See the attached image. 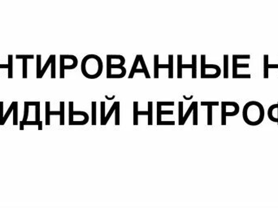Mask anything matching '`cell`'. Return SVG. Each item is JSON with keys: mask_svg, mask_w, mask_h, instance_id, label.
<instances>
[{"mask_svg": "<svg viewBox=\"0 0 278 208\" xmlns=\"http://www.w3.org/2000/svg\"><path fill=\"white\" fill-rule=\"evenodd\" d=\"M264 116V107L259 102L250 101L246 102L243 107V120L250 126L259 125L263 121Z\"/></svg>", "mask_w": 278, "mask_h": 208, "instance_id": "cell-1", "label": "cell"}, {"mask_svg": "<svg viewBox=\"0 0 278 208\" xmlns=\"http://www.w3.org/2000/svg\"><path fill=\"white\" fill-rule=\"evenodd\" d=\"M103 64L101 58L96 55H88L81 62V72L86 78L96 79L101 76Z\"/></svg>", "mask_w": 278, "mask_h": 208, "instance_id": "cell-2", "label": "cell"}, {"mask_svg": "<svg viewBox=\"0 0 278 208\" xmlns=\"http://www.w3.org/2000/svg\"><path fill=\"white\" fill-rule=\"evenodd\" d=\"M206 56L201 55V78L215 79L220 76L221 69L216 64H207Z\"/></svg>", "mask_w": 278, "mask_h": 208, "instance_id": "cell-3", "label": "cell"}, {"mask_svg": "<svg viewBox=\"0 0 278 208\" xmlns=\"http://www.w3.org/2000/svg\"><path fill=\"white\" fill-rule=\"evenodd\" d=\"M240 112V107L236 102H221V125H226L229 116H235Z\"/></svg>", "mask_w": 278, "mask_h": 208, "instance_id": "cell-4", "label": "cell"}, {"mask_svg": "<svg viewBox=\"0 0 278 208\" xmlns=\"http://www.w3.org/2000/svg\"><path fill=\"white\" fill-rule=\"evenodd\" d=\"M73 102H69V125H84L89 121V116L86 112L74 111Z\"/></svg>", "mask_w": 278, "mask_h": 208, "instance_id": "cell-5", "label": "cell"}, {"mask_svg": "<svg viewBox=\"0 0 278 208\" xmlns=\"http://www.w3.org/2000/svg\"><path fill=\"white\" fill-rule=\"evenodd\" d=\"M192 69V64H182V55L177 56V77L182 78V69Z\"/></svg>", "mask_w": 278, "mask_h": 208, "instance_id": "cell-6", "label": "cell"}, {"mask_svg": "<svg viewBox=\"0 0 278 208\" xmlns=\"http://www.w3.org/2000/svg\"><path fill=\"white\" fill-rule=\"evenodd\" d=\"M268 69H278V64H268V55L263 57V78H268Z\"/></svg>", "mask_w": 278, "mask_h": 208, "instance_id": "cell-7", "label": "cell"}, {"mask_svg": "<svg viewBox=\"0 0 278 208\" xmlns=\"http://www.w3.org/2000/svg\"><path fill=\"white\" fill-rule=\"evenodd\" d=\"M168 64H159V69H168V78L173 77V56L170 55L168 56Z\"/></svg>", "mask_w": 278, "mask_h": 208, "instance_id": "cell-8", "label": "cell"}, {"mask_svg": "<svg viewBox=\"0 0 278 208\" xmlns=\"http://www.w3.org/2000/svg\"><path fill=\"white\" fill-rule=\"evenodd\" d=\"M239 68H249V64H238V59L233 56V78L235 79L236 76L238 75V69Z\"/></svg>", "mask_w": 278, "mask_h": 208, "instance_id": "cell-9", "label": "cell"}, {"mask_svg": "<svg viewBox=\"0 0 278 208\" xmlns=\"http://www.w3.org/2000/svg\"><path fill=\"white\" fill-rule=\"evenodd\" d=\"M161 105L157 103V125H162L161 116L164 115H173V111H162Z\"/></svg>", "mask_w": 278, "mask_h": 208, "instance_id": "cell-10", "label": "cell"}, {"mask_svg": "<svg viewBox=\"0 0 278 208\" xmlns=\"http://www.w3.org/2000/svg\"><path fill=\"white\" fill-rule=\"evenodd\" d=\"M268 113H276V116L271 118V121L277 123L278 124V102L276 104L271 105L268 110Z\"/></svg>", "mask_w": 278, "mask_h": 208, "instance_id": "cell-11", "label": "cell"}, {"mask_svg": "<svg viewBox=\"0 0 278 208\" xmlns=\"http://www.w3.org/2000/svg\"><path fill=\"white\" fill-rule=\"evenodd\" d=\"M138 124V102H134V125Z\"/></svg>", "mask_w": 278, "mask_h": 208, "instance_id": "cell-12", "label": "cell"}, {"mask_svg": "<svg viewBox=\"0 0 278 208\" xmlns=\"http://www.w3.org/2000/svg\"><path fill=\"white\" fill-rule=\"evenodd\" d=\"M14 107H13V125H17L19 124L18 122V102H13Z\"/></svg>", "mask_w": 278, "mask_h": 208, "instance_id": "cell-13", "label": "cell"}, {"mask_svg": "<svg viewBox=\"0 0 278 208\" xmlns=\"http://www.w3.org/2000/svg\"><path fill=\"white\" fill-rule=\"evenodd\" d=\"M153 124V102H148V125Z\"/></svg>", "mask_w": 278, "mask_h": 208, "instance_id": "cell-14", "label": "cell"}, {"mask_svg": "<svg viewBox=\"0 0 278 208\" xmlns=\"http://www.w3.org/2000/svg\"><path fill=\"white\" fill-rule=\"evenodd\" d=\"M91 111H92V125H96V110L97 102H91Z\"/></svg>", "mask_w": 278, "mask_h": 208, "instance_id": "cell-15", "label": "cell"}, {"mask_svg": "<svg viewBox=\"0 0 278 208\" xmlns=\"http://www.w3.org/2000/svg\"><path fill=\"white\" fill-rule=\"evenodd\" d=\"M224 78H229V56H224Z\"/></svg>", "mask_w": 278, "mask_h": 208, "instance_id": "cell-16", "label": "cell"}, {"mask_svg": "<svg viewBox=\"0 0 278 208\" xmlns=\"http://www.w3.org/2000/svg\"><path fill=\"white\" fill-rule=\"evenodd\" d=\"M197 56H192V78H196L197 77V60H196Z\"/></svg>", "mask_w": 278, "mask_h": 208, "instance_id": "cell-17", "label": "cell"}, {"mask_svg": "<svg viewBox=\"0 0 278 208\" xmlns=\"http://www.w3.org/2000/svg\"><path fill=\"white\" fill-rule=\"evenodd\" d=\"M139 61H140V63L142 64V69H143V71H144V75L146 76V78H151V76H150L149 72H148V69L147 68V65H146V63H145L144 59H143V57L142 55H139Z\"/></svg>", "mask_w": 278, "mask_h": 208, "instance_id": "cell-18", "label": "cell"}, {"mask_svg": "<svg viewBox=\"0 0 278 208\" xmlns=\"http://www.w3.org/2000/svg\"><path fill=\"white\" fill-rule=\"evenodd\" d=\"M154 78H158L159 77V55H154Z\"/></svg>", "mask_w": 278, "mask_h": 208, "instance_id": "cell-19", "label": "cell"}, {"mask_svg": "<svg viewBox=\"0 0 278 208\" xmlns=\"http://www.w3.org/2000/svg\"><path fill=\"white\" fill-rule=\"evenodd\" d=\"M50 102H46V125H50Z\"/></svg>", "mask_w": 278, "mask_h": 208, "instance_id": "cell-20", "label": "cell"}, {"mask_svg": "<svg viewBox=\"0 0 278 208\" xmlns=\"http://www.w3.org/2000/svg\"><path fill=\"white\" fill-rule=\"evenodd\" d=\"M117 102H114L113 105L111 106V109L109 110L108 113H107L106 116H105V119H104V125H105V124H107V123L108 122L109 119H110V117L111 116V115H112L113 112H115V109H116V107H117Z\"/></svg>", "mask_w": 278, "mask_h": 208, "instance_id": "cell-21", "label": "cell"}, {"mask_svg": "<svg viewBox=\"0 0 278 208\" xmlns=\"http://www.w3.org/2000/svg\"><path fill=\"white\" fill-rule=\"evenodd\" d=\"M193 124L198 125V102H195L193 108Z\"/></svg>", "mask_w": 278, "mask_h": 208, "instance_id": "cell-22", "label": "cell"}, {"mask_svg": "<svg viewBox=\"0 0 278 208\" xmlns=\"http://www.w3.org/2000/svg\"><path fill=\"white\" fill-rule=\"evenodd\" d=\"M195 102H193L192 103H191V105L190 106V107H189V109L187 110V112H186V113H185L184 116H183V119H182L181 125L185 124V122H186V120H187L188 117L190 116V115L191 114V112H193V108H194V106H195Z\"/></svg>", "mask_w": 278, "mask_h": 208, "instance_id": "cell-23", "label": "cell"}, {"mask_svg": "<svg viewBox=\"0 0 278 208\" xmlns=\"http://www.w3.org/2000/svg\"><path fill=\"white\" fill-rule=\"evenodd\" d=\"M52 59H53V55H51V56H50V58L48 59V60L46 61V63L45 66L43 67V69H42V70H41V74H40V77H39V79L42 78L43 75L45 74L46 71L47 70V69H48V67L51 64V61H52Z\"/></svg>", "mask_w": 278, "mask_h": 208, "instance_id": "cell-24", "label": "cell"}, {"mask_svg": "<svg viewBox=\"0 0 278 208\" xmlns=\"http://www.w3.org/2000/svg\"><path fill=\"white\" fill-rule=\"evenodd\" d=\"M207 125H212V106H207Z\"/></svg>", "mask_w": 278, "mask_h": 208, "instance_id": "cell-25", "label": "cell"}, {"mask_svg": "<svg viewBox=\"0 0 278 208\" xmlns=\"http://www.w3.org/2000/svg\"><path fill=\"white\" fill-rule=\"evenodd\" d=\"M59 105H60V115H59L60 121H59V124H60V125H64V102H60Z\"/></svg>", "mask_w": 278, "mask_h": 208, "instance_id": "cell-26", "label": "cell"}, {"mask_svg": "<svg viewBox=\"0 0 278 208\" xmlns=\"http://www.w3.org/2000/svg\"><path fill=\"white\" fill-rule=\"evenodd\" d=\"M139 62V55H137L136 59H135V61H134V64L132 67L131 72H130V73H129V78H133L134 76V74H135V71H136L137 69V64H138Z\"/></svg>", "mask_w": 278, "mask_h": 208, "instance_id": "cell-27", "label": "cell"}, {"mask_svg": "<svg viewBox=\"0 0 278 208\" xmlns=\"http://www.w3.org/2000/svg\"><path fill=\"white\" fill-rule=\"evenodd\" d=\"M13 107H14V103H13V102H12V104L10 105V107H9V108H8V110L7 111V112H6V114L4 115V116H3V121H2V125H3V124H5L6 121H7V119H8V117H9V116L11 115L12 112L13 111Z\"/></svg>", "mask_w": 278, "mask_h": 208, "instance_id": "cell-28", "label": "cell"}, {"mask_svg": "<svg viewBox=\"0 0 278 208\" xmlns=\"http://www.w3.org/2000/svg\"><path fill=\"white\" fill-rule=\"evenodd\" d=\"M115 124L116 125H120V102H118L117 104V107L115 109Z\"/></svg>", "mask_w": 278, "mask_h": 208, "instance_id": "cell-29", "label": "cell"}, {"mask_svg": "<svg viewBox=\"0 0 278 208\" xmlns=\"http://www.w3.org/2000/svg\"><path fill=\"white\" fill-rule=\"evenodd\" d=\"M178 111H179V114H178V119H179V124L181 125L182 119H183V102H179V106H178Z\"/></svg>", "mask_w": 278, "mask_h": 208, "instance_id": "cell-30", "label": "cell"}, {"mask_svg": "<svg viewBox=\"0 0 278 208\" xmlns=\"http://www.w3.org/2000/svg\"><path fill=\"white\" fill-rule=\"evenodd\" d=\"M12 71V56L9 55V63H8V78H12L13 77Z\"/></svg>", "mask_w": 278, "mask_h": 208, "instance_id": "cell-31", "label": "cell"}, {"mask_svg": "<svg viewBox=\"0 0 278 208\" xmlns=\"http://www.w3.org/2000/svg\"><path fill=\"white\" fill-rule=\"evenodd\" d=\"M51 78H56V56L53 55V59L51 61Z\"/></svg>", "mask_w": 278, "mask_h": 208, "instance_id": "cell-32", "label": "cell"}, {"mask_svg": "<svg viewBox=\"0 0 278 208\" xmlns=\"http://www.w3.org/2000/svg\"><path fill=\"white\" fill-rule=\"evenodd\" d=\"M105 116V102H101V125H104Z\"/></svg>", "mask_w": 278, "mask_h": 208, "instance_id": "cell-33", "label": "cell"}, {"mask_svg": "<svg viewBox=\"0 0 278 208\" xmlns=\"http://www.w3.org/2000/svg\"><path fill=\"white\" fill-rule=\"evenodd\" d=\"M41 55H38L37 59V78L39 79L41 74Z\"/></svg>", "mask_w": 278, "mask_h": 208, "instance_id": "cell-34", "label": "cell"}, {"mask_svg": "<svg viewBox=\"0 0 278 208\" xmlns=\"http://www.w3.org/2000/svg\"><path fill=\"white\" fill-rule=\"evenodd\" d=\"M23 78H27V59L23 60Z\"/></svg>", "mask_w": 278, "mask_h": 208, "instance_id": "cell-35", "label": "cell"}, {"mask_svg": "<svg viewBox=\"0 0 278 208\" xmlns=\"http://www.w3.org/2000/svg\"><path fill=\"white\" fill-rule=\"evenodd\" d=\"M35 120L38 122L40 121V104L35 106Z\"/></svg>", "mask_w": 278, "mask_h": 208, "instance_id": "cell-36", "label": "cell"}, {"mask_svg": "<svg viewBox=\"0 0 278 208\" xmlns=\"http://www.w3.org/2000/svg\"><path fill=\"white\" fill-rule=\"evenodd\" d=\"M201 106H219V102H201Z\"/></svg>", "mask_w": 278, "mask_h": 208, "instance_id": "cell-37", "label": "cell"}, {"mask_svg": "<svg viewBox=\"0 0 278 208\" xmlns=\"http://www.w3.org/2000/svg\"><path fill=\"white\" fill-rule=\"evenodd\" d=\"M29 105L27 104H25V112H24V117H23V120L22 121H26L27 119H28V116H29Z\"/></svg>", "mask_w": 278, "mask_h": 208, "instance_id": "cell-38", "label": "cell"}, {"mask_svg": "<svg viewBox=\"0 0 278 208\" xmlns=\"http://www.w3.org/2000/svg\"><path fill=\"white\" fill-rule=\"evenodd\" d=\"M3 119V102H0V125H2Z\"/></svg>", "mask_w": 278, "mask_h": 208, "instance_id": "cell-39", "label": "cell"}, {"mask_svg": "<svg viewBox=\"0 0 278 208\" xmlns=\"http://www.w3.org/2000/svg\"><path fill=\"white\" fill-rule=\"evenodd\" d=\"M161 106H174V102H157Z\"/></svg>", "mask_w": 278, "mask_h": 208, "instance_id": "cell-40", "label": "cell"}, {"mask_svg": "<svg viewBox=\"0 0 278 208\" xmlns=\"http://www.w3.org/2000/svg\"><path fill=\"white\" fill-rule=\"evenodd\" d=\"M23 124L24 125H38V123L39 122L38 121H28V120H26V121H22Z\"/></svg>", "mask_w": 278, "mask_h": 208, "instance_id": "cell-41", "label": "cell"}, {"mask_svg": "<svg viewBox=\"0 0 278 208\" xmlns=\"http://www.w3.org/2000/svg\"><path fill=\"white\" fill-rule=\"evenodd\" d=\"M25 104L29 106H37L38 104H40V102H25Z\"/></svg>", "mask_w": 278, "mask_h": 208, "instance_id": "cell-42", "label": "cell"}, {"mask_svg": "<svg viewBox=\"0 0 278 208\" xmlns=\"http://www.w3.org/2000/svg\"><path fill=\"white\" fill-rule=\"evenodd\" d=\"M33 55H16V59H33Z\"/></svg>", "mask_w": 278, "mask_h": 208, "instance_id": "cell-43", "label": "cell"}, {"mask_svg": "<svg viewBox=\"0 0 278 208\" xmlns=\"http://www.w3.org/2000/svg\"><path fill=\"white\" fill-rule=\"evenodd\" d=\"M236 59H250V55H233Z\"/></svg>", "mask_w": 278, "mask_h": 208, "instance_id": "cell-44", "label": "cell"}, {"mask_svg": "<svg viewBox=\"0 0 278 208\" xmlns=\"http://www.w3.org/2000/svg\"><path fill=\"white\" fill-rule=\"evenodd\" d=\"M138 116H148V111L147 112H145V111L140 112V111H138Z\"/></svg>", "mask_w": 278, "mask_h": 208, "instance_id": "cell-45", "label": "cell"}, {"mask_svg": "<svg viewBox=\"0 0 278 208\" xmlns=\"http://www.w3.org/2000/svg\"><path fill=\"white\" fill-rule=\"evenodd\" d=\"M38 130L42 129V120L39 121V123H38Z\"/></svg>", "mask_w": 278, "mask_h": 208, "instance_id": "cell-46", "label": "cell"}, {"mask_svg": "<svg viewBox=\"0 0 278 208\" xmlns=\"http://www.w3.org/2000/svg\"><path fill=\"white\" fill-rule=\"evenodd\" d=\"M0 69H8V64H0Z\"/></svg>", "mask_w": 278, "mask_h": 208, "instance_id": "cell-47", "label": "cell"}, {"mask_svg": "<svg viewBox=\"0 0 278 208\" xmlns=\"http://www.w3.org/2000/svg\"><path fill=\"white\" fill-rule=\"evenodd\" d=\"M183 99H185V100H190V99H193V95H191V96L189 97V98H187L185 95H183Z\"/></svg>", "mask_w": 278, "mask_h": 208, "instance_id": "cell-48", "label": "cell"}, {"mask_svg": "<svg viewBox=\"0 0 278 208\" xmlns=\"http://www.w3.org/2000/svg\"><path fill=\"white\" fill-rule=\"evenodd\" d=\"M105 99H107V100H112V99H115V95H113V96L111 97V98H109V97L107 96V95H105Z\"/></svg>", "mask_w": 278, "mask_h": 208, "instance_id": "cell-49", "label": "cell"}, {"mask_svg": "<svg viewBox=\"0 0 278 208\" xmlns=\"http://www.w3.org/2000/svg\"><path fill=\"white\" fill-rule=\"evenodd\" d=\"M24 126H25V125L23 124L22 121H20V130H23V129H24Z\"/></svg>", "mask_w": 278, "mask_h": 208, "instance_id": "cell-50", "label": "cell"}, {"mask_svg": "<svg viewBox=\"0 0 278 208\" xmlns=\"http://www.w3.org/2000/svg\"></svg>", "mask_w": 278, "mask_h": 208, "instance_id": "cell-51", "label": "cell"}]
</instances>
